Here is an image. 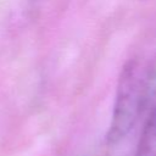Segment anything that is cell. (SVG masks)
Wrapping results in <instances>:
<instances>
[{
    "label": "cell",
    "mask_w": 156,
    "mask_h": 156,
    "mask_svg": "<svg viewBox=\"0 0 156 156\" xmlns=\"http://www.w3.org/2000/svg\"><path fill=\"white\" fill-rule=\"evenodd\" d=\"M44 0H15V5L18 7L17 12L21 16H29L33 15L34 11L43 4Z\"/></svg>",
    "instance_id": "3"
},
{
    "label": "cell",
    "mask_w": 156,
    "mask_h": 156,
    "mask_svg": "<svg viewBox=\"0 0 156 156\" xmlns=\"http://www.w3.org/2000/svg\"><path fill=\"white\" fill-rule=\"evenodd\" d=\"M156 89V62L130 58L122 68L106 139L123 140L136 126Z\"/></svg>",
    "instance_id": "1"
},
{
    "label": "cell",
    "mask_w": 156,
    "mask_h": 156,
    "mask_svg": "<svg viewBox=\"0 0 156 156\" xmlns=\"http://www.w3.org/2000/svg\"><path fill=\"white\" fill-rule=\"evenodd\" d=\"M135 156H156V106L143 128Z\"/></svg>",
    "instance_id": "2"
}]
</instances>
